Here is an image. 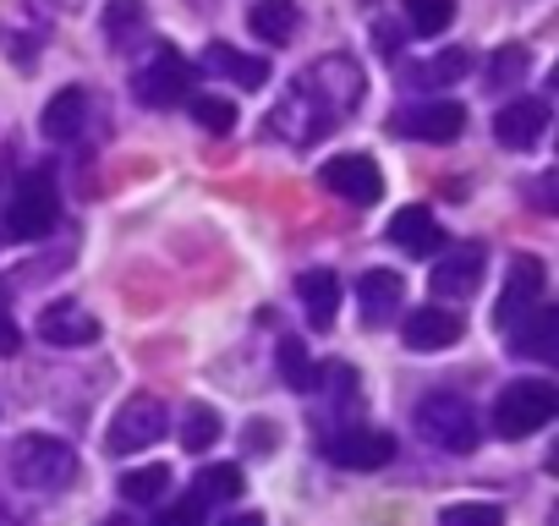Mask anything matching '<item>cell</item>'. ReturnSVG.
Returning <instances> with one entry per match:
<instances>
[{
    "mask_svg": "<svg viewBox=\"0 0 559 526\" xmlns=\"http://www.w3.org/2000/svg\"><path fill=\"white\" fill-rule=\"evenodd\" d=\"M362 67L352 61V56H324V61H313L308 67V77L302 83H292V94H286V105H280L274 116H269V127L286 138V143H319L335 121H346L357 105H362Z\"/></svg>",
    "mask_w": 559,
    "mask_h": 526,
    "instance_id": "obj_1",
    "label": "cell"
},
{
    "mask_svg": "<svg viewBox=\"0 0 559 526\" xmlns=\"http://www.w3.org/2000/svg\"><path fill=\"white\" fill-rule=\"evenodd\" d=\"M412 422H417V433H423L428 444H439L444 455H472V450H477V411H472V401H461L455 390H433L428 401H417Z\"/></svg>",
    "mask_w": 559,
    "mask_h": 526,
    "instance_id": "obj_3",
    "label": "cell"
},
{
    "mask_svg": "<svg viewBox=\"0 0 559 526\" xmlns=\"http://www.w3.org/2000/svg\"><path fill=\"white\" fill-rule=\"evenodd\" d=\"M148 28V12H143V0H110L105 7V34L116 39V50H127L132 34Z\"/></svg>",
    "mask_w": 559,
    "mask_h": 526,
    "instance_id": "obj_25",
    "label": "cell"
},
{
    "mask_svg": "<svg viewBox=\"0 0 559 526\" xmlns=\"http://www.w3.org/2000/svg\"><path fill=\"white\" fill-rule=\"evenodd\" d=\"M515 351H521V357H537V362H554V357H559V313L537 302V308L515 324Z\"/></svg>",
    "mask_w": 559,
    "mask_h": 526,
    "instance_id": "obj_20",
    "label": "cell"
},
{
    "mask_svg": "<svg viewBox=\"0 0 559 526\" xmlns=\"http://www.w3.org/2000/svg\"><path fill=\"white\" fill-rule=\"evenodd\" d=\"M395 132L401 138H417V143H455L466 132V105L461 99H428V105H412L395 116Z\"/></svg>",
    "mask_w": 559,
    "mask_h": 526,
    "instance_id": "obj_10",
    "label": "cell"
},
{
    "mask_svg": "<svg viewBox=\"0 0 559 526\" xmlns=\"http://www.w3.org/2000/svg\"><path fill=\"white\" fill-rule=\"evenodd\" d=\"M219 526H263V515H230V521H219Z\"/></svg>",
    "mask_w": 559,
    "mask_h": 526,
    "instance_id": "obj_36",
    "label": "cell"
},
{
    "mask_svg": "<svg viewBox=\"0 0 559 526\" xmlns=\"http://www.w3.org/2000/svg\"><path fill=\"white\" fill-rule=\"evenodd\" d=\"M554 411H559V390L548 379H515L493 401V428H499V439H526V433L548 428Z\"/></svg>",
    "mask_w": 559,
    "mask_h": 526,
    "instance_id": "obj_4",
    "label": "cell"
},
{
    "mask_svg": "<svg viewBox=\"0 0 559 526\" xmlns=\"http://www.w3.org/2000/svg\"><path fill=\"white\" fill-rule=\"evenodd\" d=\"M297 297H302V308H308V324H313V330H330L335 313H341V275L308 270V275L297 280Z\"/></svg>",
    "mask_w": 559,
    "mask_h": 526,
    "instance_id": "obj_19",
    "label": "cell"
},
{
    "mask_svg": "<svg viewBox=\"0 0 559 526\" xmlns=\"http://www.w3.org/2000/svg\"><path fill=\"white\" fill-rule=\"evenodd\" d=\"M165 422H170V411H165V401L159 395H132V401H121V411L110 417V450L116 455H138V450H148V444H159L165 439Z\"/></svg>",
    "mask_w": 559,
    "mask_h": 526,
    "instance_id": "obj_6",
    "label": "cell"
},
{
    "mask_svg": "<svg viewBox=\"0 0 559 526\" xmlns=\"http://www.w3.org/2000/svg\"><path fill=\"white\" fill-rule=\"evenodd\" d=\"M406 23L417 34H444L455 23V0H406Z\"/></svg>",
    "mask_w": 559,
    "mask_h": 526,
    "instance_id": "obj_29",
    "label": "cell"
},
{
    "mask_svg": "<svg viewBox=\"0 0 559 526\" xmlns=\"http://www.w3.org/2000/svg\"><path fill=\"white\" fill-rule=\"evenodd\" d=\"M280 379H286L297 395H313V390H319V368H313V357H308L302 340H286V346H280Z\"/></svg>",
    "mask_w": 559,
    "mask_h": 526,
    "instance_id": "obj_24",
    "label": "cell"
},
{
    "mask_svg": "<svg viewBox=\"0 0 559 526\" xmlns=\"http://www.w3.org/2000/svg\"><path fill=\"white\" fill-rule=\"evenodd\" d=\"M203 67L219 72V77H230V83H241V88H263V83H269V61H263V56H241V50L225 45V39H214V45L203 50Z\"/></svg>",
    "mask_w": 559,
    "mask_h": 526,
    "instance_id": "obj_18",
    "label": "cell"
},
{
    "mask_svg": "<svg viewBox=\"0 0 559 526\" xmlns=\"http://www.w3.org/2000/svg\"><path fill=\"white\" fill-rule=\"evenodd\" d=\"M390 241H395L401 252H412V258H428V252H444V225H439L423 203H412V208H401V214L390 219Z\"/></svg>",
    "mask_w": 559,
    "mask_h": 526,
    "instance_id": "obj_15",
    "label": "cell"
},
{
    "mask_svg": "<svg viewBox=\"0 0 559 526\" xmlns=\"http://www.w3.org/2000/svg\"><path fill=\"white\" fill-rule=\"evenodd\" d=\"M241 488H247V482H241V466H230V461H225V466H209V471L198 477V488H192V493L209 504V499H236Z\"/></svg>",
    "mask_w": 559,
    "mask_h": 526,
    "instance_id": "obj_30",
    "label": "cell"
},
{
    "mask_svg": "<svg viewBox=\"0 0 559 526\" xmlns=\"http://www.w3.org/2000/svg\"><path fill=\"white\" fill-rule=\"evenodd\" d=\"M187 110H192V121H198L203 132H214V138H225V132L236 127L230 99H214V94H187Z\"/></svg>",
    "mask_w": 559,
    "mask_h": 526,
    "instance_id": "obj_28",
    "label": "cell"
},
{
    "mask_svg": "<svg viewBox=\"0 0 559 526\" xmlns=\"http://www.w3.org/2000/svg\"><path fill=\"white\" fill-rule=\"evenodd\" d=\"M319 181H324L335 198L357 203V208H368V203L384 198V170H379L368 154H335V159L319 170Z\"/></svg>",
    "mask_w": 559,
    "mask_h": 526,
    "instance_id": "obj_9",
    "label": "cell"
},
{
    "mask_svg": "<svg viewBox=\"0 0 559 526\" xmlns=\"http://www.w3.org/2000/svg\"><path fill=\"white\" fill-rule=\"evenodd\" d=\"M105 526H132V521H121V515H116V521H105Z\"/></svg>",
    "mask_w": 559,
    "mask_h": 526,
    "instance_id": "obj_37",
    "label": "cell"
},
{
    "mask_svg": "<svg viewBox=\"0 0 559 526\" xmlns=\"http://www.w3.org/2000/svg\"><path fill=\"white\" fill-rule=\"evenodd\" d=\"M477 280H483V247H455L450 258H439V263H433V275H428L433 297H444V302L472 297V291H477Z\"/></svg>",
    "mask_w": 559,
    "mask_h": 526,
    "instance_id": "obj_14",
    "label": "cell"
},
{
    "mask_svg": "<svg viewBox=\"0 0 559 526\" xmlns=\"http://www.w3.org/2000/svg\"><path fill=\"white\" fill-rule=\"evenodd\" d=\"M439 526H504V510L499 504H450Z\"/></svg>",
    "mask_w": 559,
    "mask_h": 526,
    "instance_id": "obj_32",
    "label": "cell"
},
{
    "mask_svg": "<svg viewBox=\"0 0 559 526\" xmlns=\"http://www.w3.org/2000/svg\"><path fill=\"white\" fill-rule=\"evenodd\" d=\"M154 526H209V504H203L198 493H187V499H176Z\"/></svg>",
    "mask_w": 559,
    "mask_h": 526,
    "instance_id": "obj_33",
    "label": "cell"
},
{
    "mask_svg": "<svg viewBox=\"0 0 559 526\" xmlns=\"http://www.w3.org/2000/svg\"><path fill=\"white\" fill-rule=\"evenodd\" d=\"M401 297H406V280L395 275V270H368L362 280H357V302H362V324H384L395 308H401Z\"/></svg>",
    "mask_w": 559,
    "mask_h": 526,
    "instance_id": "obj_17",
    "label": "cell"
},
{
    "mask_svg": "<svg viewBox=\"0 0 559 526\" xmlns=\"http://www.w3.org/2000/svg\"><path fill=\"white\" fill-rule=\"evenodd\" d=\"M83 121H88V94H83V88H61V94L45 105V116H39V132L61 143V138L83 132Z\"/></svg>",
    "mask_w": 559,
    "mask_h": 526,
    "instance_id": "obj_23",
    "label": "cell"
},
{
    "mask_svg": "<svg viewBox=\"0 0 559 526\" xmlns=\"http://www.w3.org/2000/svg\"><path fill=\"white\" fill-rule=\"evenodd\" d=\"M543 286H548L543 258L521 252V258L510 263V280H504V297H499V308H493V324H499V330H515V324L543 302Z\"/></svg>",
    "mask_w": 559,
    "mask_h": 526,
    "instance_id": "obj_7",
    "label": "cell"
},
{
    "mask_svg": "<svg viewBox=\"0 0 559 526\" xmlns=\"http://www.w3.org/2000/svg\"><path fill=\"white\" fill-rule=\"evenodd\" d=\"M373 39H379V56H395V50H401V45H395V28H384V23L373 28Z\"/></svg>",
    "mask_w": 559,
    "mask_h": 526,
    "instance_id": "obj_35",
    "label": "cell"
},
{
    "mask_svg": "<svg viewBox=\"0 0 559 526\" xmlns=\"http://www.w3.org/2000/svg\"><path fill=\"white\" fill-rule=\"evenodd\" d=\"M247 450H258V455H269V450H274V428H269V422H258V428L247 422Z\"/></svg>",
    "mask_w": 559,
    "mask_h": 526,
    "instance_id": "obj_34",
    "label": "cell"
},
{
    "mask_svg": "<svg viewBox=\"0 0 559 526\" xmlns=\"http://www.w3.org/2000/svg\"><path fill=\"white\" fill-rule=\"evenodd\" d=\"M187 88H192V67H187L176 50H159V56L132 77V94H138V105H148V110L181 105V99H187Z\"/></svg>",
    "mask_w": 559,
    "mask_h": 526,
    "instance_id": "obj_8",
    "label": "cell"
},
{
    "mask_svg": "<svg viewBox=\"0 0 559 526\" xmlns=\"http://www.w3.org/2000/svg\"><path fill=\"white\" fill-rule=\"evenodd\" d=\"M56 219H61L56 181L45 170H34V176L17 181V192L7 203V219H0V236H7V241H39V236L56 230Z\"/></svg>",
    "mask_w": 559,
    "mask_h": 526,
    "instance_id": "obj_5",
    "label": "cell"
},
{
    "mask_svg": "<svg viewBox=\"0 0 559 526\" xmlns=\"http://www.w3.org/2000/svg\"><path fill=\"white\" fill-rule=\"evenodd\" d=\"M521 77H526V50L504 45V50L488 61V88H510V83H521Z\"/></svg>",
    "mask_w": 559,
    "mask_h": 526,
    "instance_id": "obj_31",
    "label": "cell"
},
{
    "mask_svg": "<svg viewBox=\"0 0 559 526\" xmlns=\"http://www.w3.org/2000/svg\"><path fill=\"white\" fill-rule=\"evenodd\" d=\"M165 488H170L165 466H138V471L121 477V499L127 504H154V499H165Z\"/></svg>",
    "mask_w": 559,
    "mask_h": 526,
    "instance_id": "obj_27",
    "label": "cell"
},
{
    "mask_svg": "<svg viewBox=\"0 0 559 526\" xmlns=\"http://www.w3.org/2000/svg\"><path fill=\"white\" fill-rule=\"evenodd\" d=\"M466 72H472V50L450 45V50H439L433 61H423V67H406L401 77H406L412 88H444V83H461Z\"/></svg>",
    "mask_w": 559,
    "mask_h": 526,
    "instance_id": "obj_22",
    "label": "cell"
},
{
    "mask_svg": "<svg viewBox=\"0 0 559 526\" xmlns=\"http://www.w3.org/2000/svg\"><path fill=\"white\" fill-rule=\"evenodd\" d=\"M461 335H466V324H461V313H450V308H417V313L401 324L406 351H444V346H455Z\"/></svg>",
    "mask_w": 559,
    "mask_h": 526,
    "instance_id": "obj_13",
    "label": "cell"
},
{
    "mask_svg": "<svg viewBox=\"0 0 559 526\" xmlns=\"http://www.w3.org/2000/svg\"><path fill=\"white\" fill-rule=\"evenodd\" d=\"M219 433H225V422H219V411H214V406H192V411L181 417V444H187L192 455H203Z\"/></svg>",
    "mask_w": 559,
    "mask_h": 526,
    "instance_id": "obj_26",
    "label": "cell"
},
{
    "mask_svg": "<svg viewBox=\"0 0 559 526\" xmlns=\"http://www.w3.org/2000/svg\"><path fill=\"white\" fill-rule=\"evenodd\" d=\"M39 340H50V346H88V340H99V319L83 313L78 302H56V308L39 313Z\"/></svg>",
    "mask_w": 559,
    "mask_h": 526,
    "instance_id": "obj_16",
    "label": "cell"
},
{
    "mask_svg": "<svg viewBox=\"0 0 559 526\" xmlns=\"http://www.w3.org/2000/svg\"><path fill=\"white\" fill-rule=\"evenodd\" d=\"M302 12H297V0H252L247 7V28L263 39V45H286L297 34Z\"/></svg>",
    "mask_w": 559,
    "mask_h": 526,
    "instance_id": "obj_21",
    "label": "cell"
},
{
    "mask_svg": "<svg viewBox=\"0 0 559 526\" xmlns=\"http://www.w3.org/2000/svg\"><path fill=\"white\" fill-rule=\"evenodd\" d=\"M324 455L335 466H352V471H379L395 461V439L379 433V428H341L324 439Z\"/></svg>",
    "mask_w": 559,
    "mask_h": 526,
    "instance_id": "obj_11",
    "label": "cell"
},
{
    "mask_svg": "<svg viewBox=\"0 0 559 526\" xmlns=\"http://www.w3.org/2000/svg\"><path fill=\"white\" fill-rule=\"evenodd\" d=\"M12 477L34 493H61L78 482V450L67 439H50V433H28L17 439L12 450Z\"/></svg>",
    "mask_w": 559,
    "mask_h": 526,
    "instance_id": "obj_2",
    "label": "cell"
},
{
    "mask_svg": "<svg viewBox=\"0 0 559 526\" xmlns=\"http://www.w3.org/2000/svg\"><path fill=\"white\" fill-rule=\"evenodd\" d=\"M543 132H548V105L543 99H510L499 116H493V138L504 143V148H537L543 143Z\"/></svg>",
    "mask_w": 559,
    "mask_h": 526,
    "instance_id": "obj_12",
    "label": "cell"
}]
</instances>
